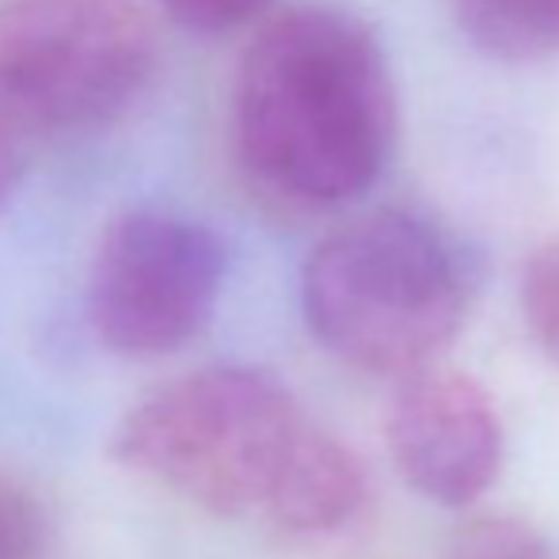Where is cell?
I'll use <instances>...</instances> for the list:
<instances>
[{"label":"cell","mask_w":559,"mask_h":559,"mask_svg":"<svg viewBox=\"0 0 559 559\" xmlns=\"http://www.w3.org/2000/svg\"><path fill=\"white\" fill-rule=\"evenodd\" d=\"M442 559H559V552L533 525L487 518L456 533Z\"/></svg>","instance_id":"obj_9"},{"label":"cell","mask_w":559,"mask_h":559,"mask_svg":"<svg viewBox=\"0 0 559 559\" xmlns=\"http://www.w3.org/2000/svg\"><path fill=\"white\" fill-rule=\"evenodd\" d=\"M46 518L35 495L0 476V559H43Z\"/></svg>","instance_id":"obj_10"},{"label":"cell","mask_w":559,"mask_h":559,"mask_svg":"<svg viewBox=\"0 0 559 559\" xmlns=\"http://www.w3.org/2000/svg\"><path fill=\"white\" fill-rule=\"evenodd\" d=\"M389 449L400 476L449 510H464L502 468V423L479 381L445 369L407 377L389 412Z\"/></svg>","instance_id":"obj_6"},{"label":"cell","mask_w":559,"mask_h":559,"mask_svg":"<svg viewBox=\"0 0 559 559\" xmlns=\"http://www.w3.org/2000/svg\"><path fill=\"white\" fill-rule=\"evenodd\" d=\"M156 38L138 0H0V122L88 130L138 99Z\"/></svg>","instance_id":"obj_4"},{"label":"cell","mask_w":559,"mask_h":559,"mask_svg":"<svg viewBox=\"0 0 559 559\" xmlns=\"http://www.w3.org/2000/svg\"><path fill=\"white\" fill-rule=\"evenodd\" d=\"M456 31L499 61L559 58V0H449Z\"/></svg>","instance_id":"obj_7"},{"label":"cell","mask_w":559,"mask_h":559,"mask_svg":"<svg viewBox=\"0 0 559 559\" xmlns=\"http://www.w3.org/2000/svg\"><path fill=\"white\" fill-rule=\"evenodd\" d=\"M522 312L540 350L559 366V236L540 243L522 271Z\"/></svg>","instance_id":"obj_8"},{"label":"cell","mask_w":559,"mask_h":559,"mask_svg":"<svg viewBox=\"0 0 559 559\" xmlns=\"http://www.w3.org/2000/svg\"><path fill=\"white\" fill-rule=\"evenodd\" d=\"M468 301L461 248L442 228L400 210L335 228L301 274L309 332L366 373H423L461 332Z\"/></svg>","instance_id":"obj_3"},{"label":"cell","mask_w":559,"mask_h":559,"mask_svg":"<svg viewBox=\"0 0 559 559\" xmlns=\"http://www.w3.org/2000/svg\"><path fill=\"white\" fill-rule=\"evenodd\" d=\"M23 183V153H20V133L12 126L0 122V210L12 202V194Z\"/></svg>","instance_id":"obj_12"},{"label":"cell","mask_w":559,"mask_h":559,"mask_svg":"<svg viewBox=\"0 0 559 559\" xmlns=\"http://www.w3.org/2000/svg\"><path fill=\"white\" fill-rule=\"evenodd\" d=\"M225 271L228 251L210 225L168 210L122 214L92 263V328L126 358L171 354L210 324Z\"/></svg>","instance_id":"obj_5"},{"label":"cell","mask_w":559,"mask_h":559,"mask_svg":"<svg viewBox=\"0 0 559 559\" xmlns=\"http://www.w3.org/2000/svg\"><path fill=\"white\" fill-rule=\"evenodd\" d=\"M118 464L222 518H263L328 537L366 502L361 464L309 423L294 392L251 366H210L160 384L111 435Z\"/></svg>","instance_id":"obj_1"},{"label":"cell","mask_w":559,"mask_h":559,"mask_svg":"<svg viewBox=\"0 0 559 559\" xmlns=\"http://www.w3.org/2000/svg\"><path fill=\"white\" fill-rule=\"evenodd\" d=\"M396 81L373 31L338 8H289L248 43L233 130L248 176L301 206L373 187L396 148Z\"/></svg>","instance_id":"obj_2"},{"label":"cell","mask_w":559,"mask_h":559,"mask_svg":"<svg viewBox=\"0 0 559 559\" xmlns=\"http://www.w3.org/2000/svg\"><path fill=\"white\" fill-rule=\"evenodd\" d=\"M164 12L194 35H228L259 20L274 0H160Z\"/></svg>","instance_id":"obj_11"}]
</instances>
